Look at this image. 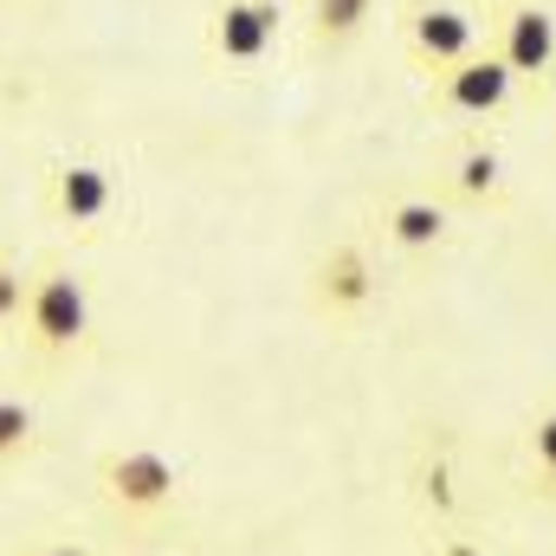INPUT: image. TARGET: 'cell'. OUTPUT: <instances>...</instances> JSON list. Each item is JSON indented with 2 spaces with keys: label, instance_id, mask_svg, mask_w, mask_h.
Masks as SVG:
<instances>
[{
  "label": "cell",
  "instance_id": "2e32d148",
  "mask_svg": "<svg viewBox=\"0 0 556 556\" xmlns=\"http://www.w3.org/2000/svg\"><path fill=\"white\" fill-rule=\"evenodd\" d=\"M446 556H479V551H472V544H453V551H446Z\"/></svg>",
  "mask_w": 556,
  "mask_h": 556
},
{
  "label": "cell",
  "instance_id": "8fae6325",
  "mask_svg": "<svg viewBox=\"0 0 556 556\" xmlns=\"http://www.w3.org/2000/svg\"><path fill=\"white\" fill-rule=\"evenodd\" d=\"M453 188H459V194H472V201H479V194H492V188H498V155H492V149H466V155H459V168H453Z\"/></svg>",
  "mask_w": 556,
  "mask_h": 556
},
{
  "label": "cell",
  "instance_id": "7a4b0ae2",
  "mask_svg": "<svg viewBox=\"0 0 556 556\" xmlns=\"http://www.w3.org/2000/svg\"><path fill=\"white\" fill-rule=\"evenodd\" d=\"M26 330L39 350H78L91 330V298L72 273H46L26 291Z\"/></svg>",
  "mask_w": 556,
  "mask_h": 556
},
{
  "label": "cell",
  "instance_id": "277c9868",
  "mask_svg": "<svg viewBox=\"0 0 556 556\" xmlns=\"http://www.w3.org/2000/svg\"><path fill=\"white\" fill-rule=\"evenodd\" d=\"M369 304H376V273H369L363 247H330V253L317 260V311L356 317V311H369Z\"/></svg>",
  "mask_w": 556,
  "mask_h": 556
},
{
  "label": "cell",
  "instance_id": "ba28073f",
  "mask_svg": "<svg viewBox=\"0 0 556 556\" xmlns=\"http://www.w3.org/2000/svg\"><path fill=\"white\" fill-rule=\"evenodd\" d=\"M52 207H59L72 227L104 220V214H111V175H104V168H91V162L59 168V181H52Z\"/></svg>",
  "mask_w": 556,
  "mask_h": 556
},
{
  "label": "cell",
  "instance_id": "3957f363",
  "mask_svg": "<svg viewBox=\"0 0 556 556\" xmlns=\"http://www.w3.org/2000/svg\"><path fill=\"white\" fill-rule=\"evenodd\" d=\"M511 98V65L492 52V59H459L440 72V104L446 111H466V117H485Z\"/></svg>",
  "mask_w": 556,
  "mask_h": 556
},
{
  "label": "cell",
  "instance_id": "9c48e42d",
  "mask_svg": "<svg viewBox=\"0 0 556 556\" xmlns=\"http://www.w3.org/2000/svg\"><path fill=\"white\" fill-rule=\"evenodd\" d=\"M440 233H446V214H440L433 201H395V207H389V240H395V247L427 253V247H440Z\"/></svg>",
  "mask_w": 556,
  "mask_h": 556
},
{
  "label": "cell",
  "instance_id": "5b68a950",
  "mask_svg": "<svg viewBox=\"0 0 556 556\" xmlns=\"http://www.w3.org/2000/svg\"><path fill=\"white\" fill-rule=\"evenodd\" d=\"M273 33H278V7L273 0H227V7L214 13V52L233 59V65L266 59Z\"/></svg>",
  "mask_w": 556,
  "mask_h": 556
},
{
  "label": "cell",
  "instance_id": "30bf717a",
  "mask_svg": "<svg viewBox=\"0 0 556 556\" xmlns=\"http://www.w3.org/2000/svg\"><path fill=\"white\" fill-rule=\"evenodd\" d=\"M311 7H317V39H350L376 0H311Z\"/></svg>",
  "mask_w": 556,
  "mask_h": 556
},
{
  "label": "cell",
  "instance_id": "4fadbf2b",
  "mask_svg": "<svg viewBox=\"0 0 556 556\" xmlns=\"http://www.w3.org/2000/svg\"><path fill=\"white\" fill-rule=\"evenodd\" d=\"M26 291H33V285L20 278V266H0V330L26 317Z\"/></svg>",
  "mask_w": 556,
  "mask_h": 556
},
{
  "label": "cell",
  "instance_id": "52a82bcc",
  "mask_svg": "<svg viewBox=\"0 0 556 556\" xmlns=\"http://www.w3.org/2000/svg\"><path fill=\"white\" fill-rule=\"evenodd\" d=\"M415 52H420V65H433V72L472 59V20L459 7H427L415 20Z\"/></svg>",
  "mask_w": 556,
  "mask_h": 556
},
{
  "label": "cell",
  "instance_id": "8992f818",
  "mask_svg": "<svg viewBox=\"0 0 556 556\" xmlns=\"http://www.w3.org/2000/svg\"><path fill=\"white\" fill-rule=\"evenodd\" d=\"M498 59L511 65V78H518V72H551L556 20L544 7H511V13H505V46H498Z\"/></svg>",
  "mask_w": 556,
  "mask_h": 556
},
{
  "label": "cell",
  "instance_id": "5bb4252c",
  "mask_svg": "<svg viewBox=\"0 0 556 556\" xmlns=\"http://www.w3.org/2000/svg\"><path fill=\"white\" fill-rule=\"evenodd\" d=\"M531 459H538V472L556 485V415H544L531 427Z\"/></svg>",
  "mask_w": 556,
  "mask_h": 556
},
{
  "label": "cell",
  "instance_id": "7c38bea8",
  "mask_svg": "<svg viewBox=\"0 0 556 556\" xmlns=\"http://www.w3.org/2000/svg\"><path fill=\"white\" fill-rule=\"evenodd\" d=\"M26 440H33V408L7 395V402H0V459H20Z\"/></svg>",
  "mask_w": 556,
  "mask_h": 556
},
{
  "label": "cell",
  "instance_id": "6da1fadb",
  "mask_svg": "<svg viewBox=\"0 0 556 556\" xmlns=\"http://www.w3.org/2000/svg\"><path fill=\"white\" fill-rule=\"evenodd\" d=\"M98 479H104V498L117 511H168L175 492H181L175 459L155 453V446H117V453H104Z\"/></svg>",
  "mask_w": 556,
  "mask_h": 556
},
{
  "label": "cell",
  "instance_id": "9a60e30c",
  "mask_svg": "<svg viewBox=\"0 0 556 556\" xmlns=\"http://www.w3.org/2000/svg\"><path fill=\"white\" fill-rule=\"evenodd\" d=\"M26 556H85V551H72V544H46V551H26Z\"/></svg>",
  "mask_w": 556,
  "mask_h": 556
}]
</instances>
